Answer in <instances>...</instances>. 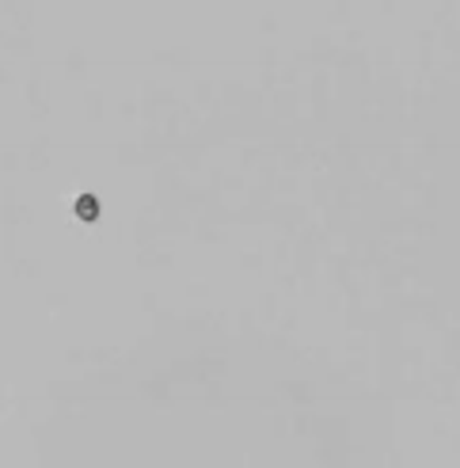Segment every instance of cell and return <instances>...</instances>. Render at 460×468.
Segmentation results:
<instances>
[{"label":"cell","mask_w":460,"mask_h":468,"mask_svg":"<svg viewBox=\"0 0 460 468\" xmlns=\"http://www.w3.org/2000/svg\"><path fill=\"white\" fill-rule=\"evenodd\" d=\"M77 213L84 221H96L99 217V202L91 198V194H80V198H77Z\"/></svg>","instance_id":"6da1fadb"}]
</instances>
